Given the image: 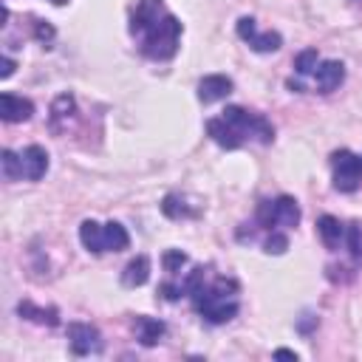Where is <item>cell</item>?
Masks as SVG:
<instances>
[{"label": "cell", "instance_id": "obj_1", "mask_svg": "<svg viewBox=\"0 0 362 362\" xmlns=\"http://www.w3.org/2000/svg\"><path fill=\"white\" fill-rule=\"evenodd\" d=\"M130 34L141 40V54L150 59H170L178 51L181 23L164 8L161 0H139L130 17Z\"/></svg>", "mask_w": 362, "mask_h": 362}, {"label": "cell", "instance_id": "obj_2", "mask_svg": "<svg viewBox=\"0 0 362 362\" xmlns=\"http://www.w3.org/2000/svg\"><path fill=\"white\" fill-rule=\"evenodd\" d=\"M238 283L232 277H218L212 286H201L198 291H192V305L195 311L212 322V325H221V322H229L235 314H238Z\"/></svg>", "mask_w": 362, "mask_h": 362}, {"label": "cell", "instance_id": "obj_3", "mask_svg": "<svg viewBox=\"0 0 362 362\" xmlns=\"http://www.w3.org/2000/svg\"><path fill=\"white\" fill-rule=\"evenodd\" d=\"M223 119H226L243 139L255 136V139L263 141V144H269V141L274 139V127H272V122H266L263 116H257V113H252V110H243L240 105H229V107L223 110Z\"/></svg>", "mask_w": 362, "mask_h": 362}, {"label": "cell", "instance_id": "obj_4", "mask_svg": "<svg viewBox=\"0 0 362 362\" xmlns=\"http://www.w3.org/2000/svg\"><path fill=\"white\" fill-rule=\"evenodd\" d=\"M257 221L272 229V226H297L300 223V206L291 195H280L274 201H263L257 206Z\"/></svg>", "mask_w": 362, "mask_h": 362}, {"label": "cell", "instance_id": "obj_5", "mask_svg": "<svg viewBox=\"0 0 362 362\" xmlns=\"http://www.w3.org/2000/svg\"><path fill=\"white\" fill-rule=\"evenodd\" d=\"M331 167H334V187L339 192H354L362 178V158L354 156L351 150H337L331 153Z\"/></svg>", "mask_w": 362, "mask_h": 362}, {"label": "cell", "instance_id": "obj_6", "mask_svg": "<svg viewBox=\"0 0 362 362\" xmlns=\"http://www.w3.org/2000/svg\"><path fill=\"white\" fill-rule=\"evenodd\" d=\"M68 342L76 356L99 354L102 351V334L90 322H68Z\"/></svg>", "mask_w": 362, "mask_h": 362}, {"label": "cell", "instance_id": "obj_7", "mask_svg": "<svg viewBox=\"0 0 362 362\" xmlns=\"http://www.w3.org/2000/svg\"><path fill=\"white\" fill-rule=\"evenodd\" d=\"M232 93V79L223 76V74H209L198 82V99L204 105H212V102H221Z\"/></svg>", "mask_w": 362, "mask_h": 362}, {"label": "cell", "instance_id": "obj_8", "mask_svg": "<svg viewBox=\"0 0 362 362\" xmlns=\"http://www.w3.org/2000/svg\"><path fill=\"white\" fill-rule=\"evenodd\" d=\"M34 116V105L23 96H14V93H3L0 96V119L14 124V122H28Z\"/></svg>", "mask_w": 362, "mask_h": 362}, {"label": "cell", "instance_id": "obj_9", "mask_svg": "<svg viewBox=\"0 0 362 362\" xmlns=\"http://www.w3.org/2000/svg\"><path fill=\"white\" fill-rule=\"evenodd\" d=\"M206 133H209V139H212L215 144H221L223 150H238V147L246 141V139H243V136H240L223 116L209 119V122H206Z\"/></svg>", "mask_w": 362, "mask_h": 362}, {"label": "cell", "instance_id": "obj_10", "mask_svg": "<svg viewBox=\"0 0 362 362\" xmlns=\"http://www.w3.org/2000/svg\"><path fill=\"white\" fill-rule=\"evenodd\" d=\"M20 158H23V175L28 181H40L45 175V170H48V153L40 144H28Z\"/></svg>", "mask_w": 362, "mask_h": 362}, {"label": "cell", "instance_id": "obj_11", "mask_svg": "<svg viewBox=\"0 0 362 362\" xmlns=\"http://www.w3.org/2000/svg\"><path fill=\"white\" fill-rule=\"evenodd\" d=\"M314 76H317V88H320L322 93H331L334 88L342 85V79H345V65L337 62V59H325V62L317 65Z\"/></svg>", "mask_w": 362, "mask_h": 362}, {"label": "cell", "instance_id": "obj_12", "mask_svg": "<svg viewBox=\"0 0 362 362\" xmlns=\"http://www.w3.org/2000/svg\"><path fill=\"white\" fill-rule=\"evenodd\" d=\"M147 280H150V257H147V255H136V257L124 266L122 283H124L127 288H139V286H144Z\"/></svg>", "mask_w": 362, "mask_h": 362}, {"label": "cell", "instance_id": "obj_13", "mask_svg": "<svg viewBox=\"0 0 362 362\" xmlns=\"http://www.w3.org/2000/svg\"><path fill=\"white\" fill-rule=\"evenodd\" d=\"M79 240H82V246L88 249V252H93V255H99V252H105V226L102 223H96V221H82L79 223Z\"/></svg>", "mask_w": 362, "mask_h": 362}, {"label": "cell", "instance_id": "obj_14", "mask_svg": "<svg viewBox=\"0 0 362 362\" xmlns=\"http://www.w3.org/2000/svg\"><path fill=\"white\" fill-rule=\"evenodd\" d=\"M136 331H139V342L141 345H156L161 337H164V331H167V325L161 322V320H156V317H136Z\"/></svg>", "mask_w": 362, "mask_h": 362}, {"label": "cell", "instance_id": "obj_15", "mask_svg": "<svg viewBox=\"0 0 362 362\" xmlns=\"http://www.w3.org/2000/svg\"><path fill=\"white\" fill-rule=\"evenodd\" d=\"M317 232H320V238H322V243H325L328 249H337L339 240H342V235H345V226L339 223V218L322 215V218L317 221Z\"/></svg>", "mask_w": 362, "mask_h": 362}, {"label": "cell", "instance_id": "obj_16", "mask_svg": "<svg viewBox=\"0 0 362 362\" xmlns=\"http://www.w3.org/2000/svg\"><path fill=\"white\" fill-rule=\"evenodd\" d=\"M130 246V235L119 221L105 223V252H122Z\"/></svg>", "mask_w": 362, "mask_h": 362}, {"label": "cell", "instance_id": "obj_17", "mask_svg": "<svg viewBox=\"0 0 362 362\" xmlns=\"http://www.w3.org/2000/svg\"><path fill=\"white\" fill-rule=\"evenodd\" d=\"M17 314L25 317V320H31V322H42V325H57V322H59L57 308H37V305L28 303V300H23V303L17 305Z\"/></svg>", "mask_w": 362, "mask_h": 362}, {"label": "cell", "instance_id": "obj_18", "mask_svg": "<svg viewBox=\"0 0 362 362\" xmlns=\"http://www.w3.org/2000/svg\"><path fill=\"white\" fill-rule=\"evenodd\" d=\"M74 107H76L74 96H71V93H59V96L54 99V105H51V127L59 130V122L68 119V116L74 113Z\"/></svg>", "mask_w": 362, "mask_h": 362}, {"label": "cell", "instance_id": "obj_19", "mask_svg": "<svg viewBox=\"0 0 362 362\" xmlns=\"http://www.w3.org/2000/svg\"><path fill=\"white\" fill-rule=\"evenodd\" d=\"M280 45H283V37H280L277 31H257L255 40L249 42V48H255L257 54H272V51H277Z\"/></svg>", "mask_w": 362, "mask_h": 362}, {"label": "cell", "instance_id": "obj_20", "mask_svg": "<svg viewBox=\"0 0 362 362\" xmlns=\"http://www.w3.org/2000/svg\"><path fill=\"white\" fill-rule=\"evenodd\" d=\"M161 212L167 215V218H187V215H192V209L189 206H184V201L178 198V195H167L164 201H161Z\"/></svg>", "mask_w": 362, "mask_h": 362}, {"label": "cell", "instance_id": "obj_21", "mask_svg": "<svg viewBox=\"0 0 362 362\" xmlns=\"http://www.w3.org/2000/svg\"><path fill=\"white\" fill-rule=\"evenodd\" d=\"M3 175H6V181H14L23 175V158L11 150H3Z\"/></svg>", "mask_w": 362, "mask_h": 362}, {"label": "cell", "instance_id": "obj_22", "mask_svg": "<svg viewBox=\"0 0 362 362\" xmlns=\"http://www.w3.org/2000/svg\"><path fill=\"white\" fill-rule=\"evenodd\" d=\"M317 62H320V57H317V51L314 48H305V51H300L297 57H294V68H297V74H311V71H317Z\"/></svg>", "mask_w": 362, "mask_h": 362}, {"label": "cell", "instance_id": "obj_23", "mask_svg": "<svg viewBox=\"0 0 362 362\" xmlns=\"http://www.w3.org/2000/svg\"><path fill=\"white\" fill-rule=\"evenodd\" d=\"M187 260H189V257H187L181 249H167V252H164V257H161V263H164V269H167L170 274L181 272V269L187 266Z\"/></svg>", "mask_w": 362, "mask_h": 362}, {"label": "cell", "instance_id": "obj_24", "mask_svg": "<svg viewBox=\"0 0 362 362\" xmlns=\"http://www.w3.org/2000/svg\"><path fill=\"white\" fill-rule=\"evenodd\" d=\"M345 235H348V252H351V257L359 263V260H362V226H359V223H351Z\"/></svg>", "mask_w": 362, "mask_h": 362}, {"label": "cell", "instance_id": "obj_25", "mask_svg": "<svg viewBox=\"0 0 362 362\" xmlns=\"http://www.w3.org/2000/svg\"><path fill=\"white\" fill-rule=\"evenodd\" d=\"M204 286V269L198 266V269H192L187 277H184V283H181V288H184V294H192V291H198Z\"/></svg>", "mask_w": 362, "mask_h": 362}, {"label": "cell", "instance_id": "obj_26", "mask_svg": "<svg viewBox=\"0 0 362 362\" xmlns=\"http://www.w3.org/2000/svg\"><path fill=\"white\" fill-rule=\"evenodd\" d=\"M286 249H288V238L280 235V232H272L269 240H266V252H269V255H283Z\"/></svg>", "mask_w": 362, "mask_h": 362}, {"label": "cell", "instance_id": "obj_27", "mask_svg": "<svg viewBox=\"0 0 362 362\" xmlns=\"http://www.w3.org/2000/svg\"><path fill=\"white\" fill-rule=\"evenodd\" d=\"M255 34H257L255 20H252V17H240V20H238V37H240L243 42H252V40H255Z\"/></svg>", "mask_w": 362, "mask_h": 362}, {"label": "cell", "instance_id": "obj_28", "mask_svg": "<svg viewBox=\"0 0 362 362\" xmlns=\"http://www.w3.org/2000/svg\"><path fill=\"white\" fill-rule=\"evenodd\" d=\"M181 291H184V288H181V286H175V283H161V286H158V294H161L164 300H170V303H173V300H178V297H181Z\"/></svg>", "mask_w": 362, "mask_h": 362}, {"label": "cell", "instance_id": "obj_29", "mask_svg": "<svg viewBox=\"0 0 362 362\" xmlns=\"http://www.w3.org/2000/svg\"><path fill=\"white\" fill-rule=\"evenodd\" d=\"M34 34H37V40H42V42L54 40V28H51L48 23H42V20H37V25H34Z\"/></svg>", "mask_w": 362, "mask_h": 362}, {"label": "cell", "instance_id": "obj_30", "mask_svg": "<svg viewBox=\"0 0 362 362\" xmlns=\"http://www.w3.org/2000/svg\"><path fill=\"white\" fill-rule=\"evenodd\" d=\"M0 65H3V68H0V76H3V79H8V76L14 74V59H11V57H3V62H0Z\"/></svg>", "mask_w": 362, "mask_h": 362}, {"label": "cell", "instance_id": "obj_31", "mask_svg": "<svg viewBox=\"0 0 362 362\" xmlns=\"http://www.w3.org/2000/svg\"><path fill=\"white\" fill-rule=\"evenodd\" d=\"M311 325H317V317H314V314H305V320H300V325H297V328H300L303 334H308V331H311Z\"/></svg>", "mask_w": 362, "mask_h": 362}, {"label": "cell", "instance_id": "obj_32", "mask_svg": "<svg viewBox=\"0 0 362 362\" xmlns=\"http://www.w3.org/2000/svg\"><path fill=\"white\" fill-rule=\"evenodd\" d=\"M274 359H291V362H297V354L288 351V348H277V351H274Z\"/></svg>", "mask_w": 362, "mask_h": 362}, {"label": "cell", "instance_id": "obj_33", "mask_svg": "<svg viewBox=\"0 0 362 362\" xmlns=\"http://www.w3.org/2000/svg\"><path fill=\"white\" fill-rule=\"evenodd\" d=\"M51 3H57V6H62V3H65V0H51Z\"/></svg>", "mask_w": 362, "mask_h": 362}]
</instances>
